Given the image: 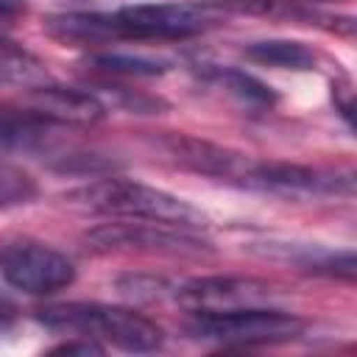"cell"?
<instances>
[{
    "label": "cell",
    "instance_id": "3",
    "mask_svg": "<svg viewBox=\"0 0 357 357\" xmlns=\"http://www.w3.org/2000/svg\"><path fill=\"white\" fill-rule=\"evenodd\" d=\"M187 335L204 343H215L223 349H254V346H276L296 340L304 335V318L259 304V307H237L220 312H190L184 324Z\"/></svg>",
    "mask_w": 357,
    "mask_h": 357
},
{
    "label": "cell",
    "instance_id": "6",
    "mask_svg": "<svg viewBox=\"0 0 357 357\" xmlns=\"http://www.w3.org/2000/svg\"><path fill=\"white\" fill-rule=\"evenodd\" d=\"M126 39H190L220 25L218 3H134L114 11Z\"/></svg>",
    "mask_w": 357,
    "mask_h": 357
},
{
    "label": "cell",
    "instance_id": "17",
    "mask_svg": "<svg viewBox=\"0 0 357 357\" xmlns=\"http://www.w3.org/2000/svg\"><path fill=\"white\" fill-rule=\"evenodd\" d=\"M89 64L100 73L112 75H131V78H153L167 70L165 61L142 59V56H126V53H98L89 59Z\"/></svg>",
    "mask_w": 357,
    "mask_h": 357
},
{
    "label": "cell",
    "instance_id": "16",
    "mask_svg": "<svg viewBox=\"0 0 357 357\" xmlns=\"http://www.w3.org/2000/svg\"><path fill=\"white\" fill-rule=\"evenodd\" d=\"M215 75L237 100H243L248 106H273L276 103L273 89L268 84H262L259 78H254L251 73H243L237 67H226V70H218Z\"/></svg>",
    "mask_w": 357,
    "mask_h": 357
},
{
    "label": "cell",
    "instance_id": "12",
    "mask_svg": "<svg viewBox=\"0 0 357 357\" xmlns=\"http://www.w3.org/2000/svg\"><path fill=\"white\" fill-rule=\"evenodd\" d=\"M50 73L39 56L17 45L14 39L0 36V84L3 86H17V89H36L50 84Z\"/></svg>",
    "mask_w": 357,
    "mask_h": 357
},
{
    "label": "cell",
    "instance_id": "18",
    "mask_svg": "<svg viewBox=\"0 0 357 357\" xmlns=\"http://www.w3.org/2000/svg\"><path fill=\"white\" fill-rule=\"evenodd\" d=\"M117 287L123 296L145 298V301H153L167 290L165 279H159V276H123V279H117Z\"/></svg>",
    "mask_w": 357,
    "mask_h": 357
},
{
    "label": "cell",
    "instance_id": "10",
    "mask_svg": "<svg viewBox=\"0 0 357 357\" xmlns=\"http://www.w3.org/2000/svg\"><path fill=\"white\" fill-rule=\"evenodd\" d=\"M28 109L53 126H95L106 117V103L78 86H61L56 81L28 92Z\"/></svg>",
    "mask_w": 357,
    "mask_h": 357
},
{
    "label": "cell",
    "instance_id": "8",
    "mask_svg": "<svg viewBox=\"0 0 357 357\" xmlns=\"http://www.w3.org/2000/svg\"><path fill=\"white\" fill-rule=\"evenodd\" d=\"M279 296L276 284L257 276H198L173 287V298L187 312H220L237 307L271 304Z\"/></svg>",
    "mask_w": 357,
    "mask_h": 357
},
{
    "label": "cell",
    "instance_id": "11",
    "mask_svg": "<svg viewBox=\"0 0 357 357\" xmlns=\"http://www.w3.org/2000/svg\"><path fill=\"white\" fill-rule=\"evenodd\" d=\"M45 33L70 47H95L126 42L123 25L114 11H64L45 20Z\"/></svg>",
    "mask_w": 357,
    "mask_h": 357
},
{
    "label": "cell",
    "instance_id": "4",
    "mask_svg": "<svg viewBox=\"0 0 357 357\" xmlns=\"http://www.w3.org/2000/svg\"><path fill=\"white\" fill-rule=\"evenodd\" d=\"M84 245L95 254H167V257H198L209 254L212 245L192 229L153 223V220H120L112 218L84 234Z\"/></svg>",
    "mask_w": 357,
    "mask_h": 357
},
{
    "label": "cell",
    "instance_id": "21",
    "mask_svg": "<svg viewBox=\"0 0 357 357\" xmlns=\"http://www.w3.org/2000/svg\"><path fill=\"white\" fill-rule=\"evenodd\" d=\"M293 3H321V0H293Z\"/></svg>",
    "mask_w": 357,
    "mask_h": 357
},
{
    "label": "cell",
    "instance_id": "20",
    "mask_svg": "<svg viewBox=\"0 0 357 357\" xmlns=\"http://www.w3.org/2000/svg\"><path fill=\"white\" fill-rule=\"evenodd\" d=\"M25 11V0H0V17H17Z\"/></svg>",
    "mask_w": 357,
    "mask_h": 357
},
{
    "label": "cell",
    "instance_id": "15",
    "mask_svg": "<svg viewBox=\"0 0 357 357\" xmlns=\"http://www.w3.org/2000/svg\"><path fill=\"white\" fill-rule=\"evenodd\" d=\"M39 192L33 176L28 170H22L20 165H14L11 159L0 156V209H11L20 204L33 201Z\"/></svg>",
    "mask_w": 357,
    "mask_h": 357
},
{
    "label": "cell",
    "instance_id": "14",
    "mask_svg": "<svg viewBox=\"0 0 357 357\" xmlns=\"http://www.w3.org/2000/svg\"><path fill=\"white\" fill-rule=\"evenodd\" d=\"M47 126H53V123L42 120L28 106L25 109H0V142L8 148L31 151V148L42 145Z\"/></svg>",
    "mask_w": 357,
    "mask_h": 357
},
{
    "label": "cell",
    "instance_id": "5",
    "mask_svg": "<svg viewBox=\"0 0 357 357\" xmlns=\"http://www.w3.org/2000/svg\"><path fill=\"white\" fill-rule=\"evenodd\" d=\"M0 276L28 296H50L75 282V265L47 243L11 237L0 243Z\"/></svg>",
    "mask_w": 357,
    "mask_h": 357
},
{
    "label": "cell",
    "instance_id": "1",
    "mask_svg": "<svg viewBox=\"0 0 357 357\" xmlns=\"http://www.w3.org/2000/svg\"><path fill=\"white\" fill-rule=\"evenodd\" d=\"M67 201L95 215L120 218V220H153V223L192 229V231H201L209 226V215L201 206L167 190H159L134 178H123V176H106L84 187H75L73 192H67Z\"/></svg>",
    "mask_w": 357,
    "mask_h": 357
},
{
    "label": "cell",
    "instance_id": "2",
    "mask_svg": "<svg viewBox=\"0 0 357 357\" xmlns=\"http://www.w3.org/2000/svg\"><path fill=\"white\" fill-rule=\"evenodd\" d=\"M36 318L47 329L86 335L120 351H131V354L156 351L165 343V329L153 318L142 315L134 307H120V304L64 301V304L42 307Z\"/></svg>",
    "mask_w": 357,
    "mask_h": 357
},
{
    "label": "cell",
    "instance_id": "19",
    "mask_svg": "<svg viewBox=\"0 0 357 357\" xmlns=\"http://www.w3.org/2000/svg\"><path fill=\"white\" fill-rule=\"evenodd\" d=\"M103 351H106V346H103L100 340H95V337H86V335H73V340L56 343V346L50 349V354H84V357H89V354H103Z\"/></svg>",
    "mask_w": 357,
    "mask_h": 357
},
{
    "label": "cell",
    "instance_id": "13",
    "mask_svg": "<svg viewBox=\"0 0 357 357\" xmlns=\"http://www.w3.org/2000/svg\"><path fill=\"white\" fill-rule=\"evenodd\" d=\"M243 56L257 64H268L279 70H312L315 67V50L296 39H257L243 47Z\"/></svg>",
    "mask_w": 357,
    "mask_h": 357
},
{
    "label": "cell",
    "instance_id": "7",
    "mask_svg": "<svg viewBox=\"0 0 357 357\" xmlns=\"http://www.w3.org/2000/svg\"><path fill=\"white\" fill-rule=\"evenodd\" d=\"M245 190L279 195V198H318V195H351V173H326L293 162H251L243 184Z\"/></svg>",
    "mask_w": 357,
    "mask_h": 357
},
{
    "label": "cell",
    "instance_id": "9",
    "mask_svg": "<svg viewBox=\"0 0 357 357\" xmlns=\"http://www.w3.org/2000/svg\"><path fill=\"white\" fill-rule=\"evenodd\" d=\"M159 148L181 170L220 178V181H231L237 187L243 184V178L254 162L251 156H245L240 151H231L226 145H218V142H209L201 137H190V134H162Z\"/></svg>",
    "mask_w": 357,
    "mask_h": 357
}]
</instances>
